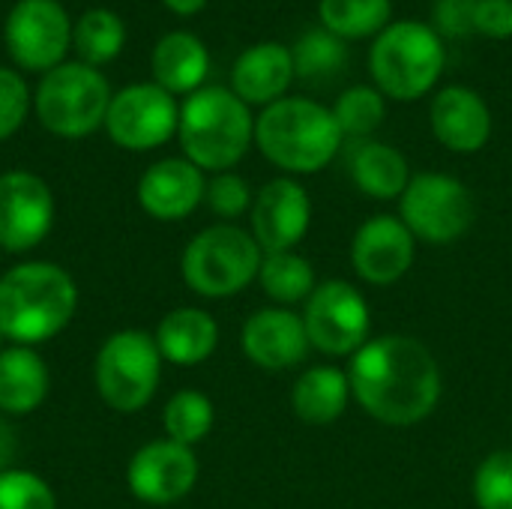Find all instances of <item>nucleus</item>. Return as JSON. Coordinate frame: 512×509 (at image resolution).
<instances>
[{
    "mask_svg": "<svg viewBox=\"0 0 512 509\" xmlns=\"http://www.w3.org/2000/svg\"><path fill=\"white\" fill-rule=\"evenodd\" d=\"M354 402L384 426H417L441 402V366L414 336L369 339L348 369Z\"/></svg>",
    "mask_w": 512,
    "mask_h": 509,
    "instance_id": "1",
    "label": "nucleus"
},
{
    "mask_svg": "<svg viewBox=\"0 0 512 509\" xmlns=\"http://www.w3.org/2000/svg\"><path fill=\"white\" fill-rule=\"evenodd\" d=\"M78 309L75 279L51 261H24L0 276V333L36 348L63 333Z\"/></svg>",
    "mask_w": 512,
    "mask_h": 509,
    "instance_id": "2",
    "label": "nucleus"
},
{
    "mask_svg": "<svg viewBox=\"0 0 512 509\" xmlns=\"http://www.w3.org/2000/svg\"><path fill=\"white\" fill-rule=\"evenodd\" d=\"M342 129L333 108L306 96H285L255 120V144L267 162L288 174H315L342 150Z\"/></svg>",
    "mask_w": 512,
    "mask_h": 509,
    "instance_id": "3",
    "label": "nucleus"
},
{
    "mask_svg": "<svg viewBox=\"0 0 512 509\" xmlns=\"http://www.w3.org/2000/svg\"><path fill=\"white\" fill-rule=\"evenodd\" d=\"M177 138L183 156L201 171H231L255 141L249 105L228 87H201L180 105Z\"/></svg>",
    "mask_w": 512,
    "mask_h": 509,
    "instance_id": "4",
    "label": "nucleus"
},
{
    "mask_svg": "<svg viewBox=\"0 0 512 509\" xmlns=\"http://www.w3.org/2000/svg\"><path fill=\"white\" fill-rule=\"evenodd\" d=\"M444 42L435 27L423 21H393L387 24L369 51V69L375 87L399 102H414L426 96L444 72Z\"/></svg>",
    "mask_w": 512,
    "mask_h": 509,
    "instance_id": "5",
    "label": "nucleus"
},
{
    "mask_svg": "<svg viewBox=\"0 0 512 509\" xmlns=\"http://www.w3.org/2000/svg\"><path fill=\"white\" fill-rule=\"evenodd\" d=\"M261 261L264 249L252 231L222 222L198 231L189 240L180 258V273L198 297L225 300L258 279Z\"/></svg>",
    "mask_w": 512,
    "mask_h": 509,
    "instance_id": "6",
    "label": "nucleus"
},
{
    "mask_svg": "<svg viewBox=\"0 0 512 509\" xmlns=\"http://www.w3.org/2000/svg\"><path fill=\"white\" fill-rule=\"evenodd\" d=\"M111 105L108 78L87 63H60L42 75L33 93L39 123L57 138H87L105 123Z\"/></svg>",
    "mask_w": 512,
    "mask_h": 509,
    "instance_id": "7",
    "label": "nucleus"
},
{
    "mask_svg": "<svg viewBox=\"0 0 512 509\" xmlns=\"http://www.w3.org/2000/svg\"><path fill=\"white\" fill-rule=\"evenodd\" d=\"M96 390L117 414H135L156 396L162 378V354L144 330L111 333L96 354Z\"/></svg>",
    "mask_w": 512,
    "mask_h": 509,
    "instance_id": "8",
    "label": "nucleus"
},
{
    "mask_svg": "<svg viewBox=\"0 0 512 509\" xmlns=\"http://www.w3.org/2000/svg\"><path fill=\"white\" fill-rule=\"evenodd\" d=\"M399 219L417 240L450 246L471 231L477 207L462 180L441 171H420L399 198Z\"/></svg>",
    "mask_w": 512,
    "mask_h": 509,
    "instance_id": "9",
    "label": "nucleus"
},
{
    "mask_svg": "<svg viewBox=\"0 0 512 509\" xmlns=\"http://www.w3.org/2000/svg\"><path fill=\"white\" fill-rule=\"evenodd\" d=\"M309 345L327 357H354L372 333V309L351 282H321L303 309Z\"/></svg>",
    "mask_w": 512,
    "mask_h": 509,
    "instance_id": "10",
    "label": "nucleus"
},
{
    "mask_svg": "<svg viewBox=\"0 0 512 509\" xmlns=\"http://www.w3.org/2000/svg\"><path fill=\"white\" fill-rule=\"evenodd\" d=\"M177 123L180 105L174 102V96L156 81H144L129 84L111 96L102 126L117 147L144 153L171 141L177 135Z\"/></svg>",
    "mask_w": 512,
    "mask_h": 509,
    "instance_id": "11",
    "label": "nucleus"
},
{
    "mask_svg": "<svg viewBox=\"0 0 512 509\" xmlns=\"http://www.w3.org/2000/svg\"><path fill=\"white\" fill-rule=\"evenodd\" d=\"M9 57L27 72H51L66 63L72 24L57 0H18L3 24Z\"/></svg>",
    "mask_w": 512,
    "mask_h": 509,
    "instance_id": "12",
    "label": "nucleus"
},
{
    "mask_svg": "<svg viewBox=\"0 0 512 509\" xmlns=\"http://www.w3.org/2000/svg\"><path fill=\"white\" fill-rule=\"evenodd\" d=\"M54 225V195L33 171L0 174V249L30 252Z\"/></svg>",
    "mask_w": 512,
    "mask_h": 509,
    "instance_id": "13",
    "label": "nucleus"
},
{
    "mask_svg": "<svg viewBox=\"0 0 512 509\" xmlns=\"http://www.w3.org/2000/svg\"><path fill=\"white\" fill-rule=\"evenodd\" d=\"M129 492L153 507H168L183 501L198 483V459L192 447L171 438L144 444L126 468Z\"/></svg>",
    "mask_w": 512,
    "mask_h": 509,
    "instance_id": "14",
    "label": "nucleus"
},
{
    "mask_svg": "<svg viewBox=\"0 0 512 509\" xmlns=\"http://www.w3.org/2000/svg\"><path fill=\"white\" fill-rule=\"evenodd\" d=\"M417 258V237L399 216H372L366 219L351 240L354 273L369 285H396Z\"/></svg>",
    "mask_w": 512,
    "mask_h": 509,
    "instance_id": "15",
    "label": "nucleus"
},
{
    "mask_svg": "<svg viewBox=\"0 0 512 509\" xmlns=\"http://www.w3.org/2000/svg\"><path fill=\"white\" fill-rule=\"evenodd\" d=\"M252 237L270 252H291L306 237L312 222V201L294 177H276L252 201Z\"/></svg>",
    "mask_w": 512,
    "mask_h": 509,
    "instance_id": "16",
    "label": "nucleus"
},
{
    "mask_svg": "<svg viewBox=\"0 0 512 509\" xmlns=\"http://www.w3.org/2000/svg\"><path fill=\"white\" fill-rule=\"evenodd\" d=\"M240 345L249 363L267 372L294 369L312 351L303 315L285 306H270V309H258L255 315H249L240 333Z\"/></svg>",
    "mask_w": 512,
    "mask_h": 509,
    "instance_id": "17",
    "label": "nucleus"
},
{
    "mask_svg": "<svg viewBox=\"0 0 512 509\" xmlns=\"http://www.w3.org/2000/svg\"><path fill=\"white\" fill-rule=\"evenodd\" d=\"M207 180L198 165L183 159H159L138 180V204L159 222H180L204 201Z\"/></svg>",
    "mask_w": 512,
    "mask_h": 509,
    "instance_id": "18",
    "label": "nucleus"
},
{
    "mask_svg": "<svg viewBox=\"0 0 512 509\" xmlns=\"http://www.w3.org/2000/svg\"><path fill=\"white\" fill-rule=\"evenodd\" d=\"M432 135L453 153H477L492 138V111L480 93L453 84L435 93L429 108Z\"/></svg>",
    "mask_w": 512,
    "mask_h": 509,
    "instance_id": "19",
    "label": "nucleus"
},
{
    "mask_svg": "<svg viewBox=\"0 0 512 509\" xmlns=\"http://www.w3.org/2000/svg\"><path fill=\"white\" fill-rule=\"evenodd\" d=\"M294 54L282 42H261L246 48L231 69V90L246 105H273L285 99L294 81Z\"/></svg>",
    "mask_w": 512,
    "mask_h": 509,
    "instance_id": "20",
    "label": "nucleus"
},
{
    "mask_svg": "<svg viewBox=\"0 0 512 509\" xmlns=\"http://www.w3.org/2000/svg\"><path fill=\"white\" fill-rule=\"evenodd\" d=\"M150 66H153V81L165 87L171 96L177 93L192 96L195 90L204 87V78L210 72V51L195 33L174 30L156 42Z\"/></svg>",
    "mask_w": 512,
    "mask_h": 509,
    "instance_id": "21",
    "label": "nucleus"
},
{
    "mask_svg": "<svg viewBox=\"0 0 512 509\" xmlns=\"http://www.w3.org/2000/svg\"><path fill=\"white\" fill-rule=\"evenodd\" d=\"M153 339H156L162 360H168L174 366H198L216 351L219 324L204 309L180 306L159 321Z\"/></svg>",
    "mask_w": 512,
    "mask_h": 509,
    "instance_id": "22",
    "label": "nucleus"
},
{
    "mask_svg": "<svg viewBox=\"0 0 512 509\" xmlns=\"http://www.w3.org/2000/svg\"><path fill=\"white\" fill-rule=\"evenodd\" d=\"M48 366L36 348L9 345L0 351V414L27 417L48 396Z\"/></svg>",
    "mask_w": 512,
    "mask_h": 509,
    "instance_id": "23",
    "label": "nucleus"
},
{
    "mask_svg": "<svg viewBox=\"0 0 512 509\" xmlns=\"http://www.w3.org/2000/svg\"><path fill=\"white\" fill-rule=\"evenodd\" d=\"M351 381L348 372L336 366H312L306 369L294 390H291V408L303 423L312 426H327L339 420L351 402Z\"/></svg>",
    "mask_w": 512,
    "mask_h": 509,
    "instance_id": "24",
    "label": "nucleus"
},
{
    "mask_svg": "<svg viewBox=\"0 0 512 509\" xmlns=\"http://www.w3.org/2000/svg\"><path fill=\"white\" fill-rule=\"evenodd\" d=\"M411 168L408 159L381 141H363L354 153H351V180L354 186L375 198V201H393L402 198V192L411 183Z\"/></svg>",
    "mask_w": 512,
    "mask_h": 509,
    "instance_id": "25",
    "label": "nucleus"
},
{
    "mask_svg": "<svg viewBox=\"0 0 512 509\" xmlns=\"http://www.w3.org/2000/svg\"><path fill=\"white\" fill-rule=\"evenodd\" d=\"M258 282H261L264 294L279 306L306 303L312 297V291L318 288L315 267L309 264V258L297 255L294 249L264 255L261 270H258Z\"/></svg>",
    "mask_w": 512,
    "mask_h": 509,
    "instance_id": "26",
    "label": "nucleus"
},
{
    "mask_svg": "<svg viewBox=\"0 0 512 509\" xmlns=\"http://www.w3.org/2000/svg\"><path fill=\"white\" fill-rule=\"evenodd\" d=\"M72 45H75L81 63H87V66L111 63L126 45V24L120 21L117 12H111L105 6H93L75 21Z\"/></svg>",
    "mask_w": 512,
    "mask_h": 509,
    "instance_id": "27",
    "label": "nucleus"
},
{
    "mask_svg": "<svg viewBox=\"0 0 512 509\" xmlns=\"http://www.w3.org/2000/svg\"><path fill=\"white\" fill-rule=\"evenodd\" d=\"M321 24L339 39L378 36L393 15L390 0H321Z\"/></svg>",
    "mask_w": 512,
    "mask_h": 509,
    "instance_id": "28",
    "label": "nucleus"
},
{
    "mask_svg": "<svg viewBox=\"0 0 512 509\" xmlns=\"http://www.w3.org/2000/svg\"><path fill=\"white\" fill-rule=\"evenodd\" d=\"M213 420H216L213 402L198 390L174 393L165 405V414H162L165 435L183 447H195L198 441H204L213 429Z\"/></svg>",
    "mask_w": 512,
    "mask_h": 509,
    "instance_id": "29",
    "label": "nucleus"
},
{
    "mask_svg": "<svg viewBox=\"0 0 512 509\" xmlns=\"http://www.w3.org/2000/svg\"><path fill=\"white\" fill-rule=\"evenodd\" d=\"M384 114H387L384 93L378 87H366V84L345 90L333 105V117H336L342 135H354V138L372 135L381 126Z\"/></svg>",
    "mask_w": 512,
    "mask_h": 509,
    "instance_id": "30",
    "label": "nucleus"
},
{
    "mask_svg": "<svg viewBox=\"0 0 512 509\" xmlns=\"http://www.w3.org/2000/svg\"><path fill=\"white\" fill-rule=\"evenodd\" d=\"M294 54V72L300 78H327L342 69L348 51L339 36L330 30H309L303 39L291 48Z\"/></svg>",
    "mask_w": 512,
    "mask_h": 509,
    "instance_id": "31",
    "label": "nucleus"
},
{
    "mask_svg": "<svg viewBox=\"0 0 512 509\" xmlns=\"http://www.w3.org/2000/svg\"><path fill=\"white\" fill-rule=\"evenodd\" d=\"M474 501L480 509H512V450H498L480 462Z\"/></svg>",
    "mask_w": 512,
    "mask_h": 509,
    "instance_id": "32",
    "label": "nucleus"
},
{
    "mask_svg": "<svg viewBox=\"0 0 512 509\" xmlns=\"http://www.w3.org/2000/svg\"><path fill=\"white\" fill-rule=\"evenodd\" d=\"M0 509H57L51 486L21 468L0 471Z\"/></svg>",
    "mask_w": 512,
    "mask_h": 509,
    "instance_id": "33",
    "label": "nucleus"
},
{
    "mask_svg": "<svg viewBox=\"0 0 512 509\" xmlns=\"http://www.w3.org/2000/svg\"><path fill=\"white\" fill-rule=\"evenodd\" d=\"M204 201H207V207H210L216 216H222V219H237V216H243L246 210H252L255 195H252L249 183H246L240 174L222 171V174H216V177L207 183Z\"/></svg>",
    "mask_w": 512,
    "mask_h": 509,
    "instance_id": "34",
    "label": "nucleus"
},
{
    "mask_svg": "<svg viewBox=\"0 0 512 509\" xmlns=\"http://www.w3.org/2000/svg\"><path fill=\"white\" fill-rule=\"evenodd\" d=\"M30 102L33 99L24 78L15 69L0 66V141L12 138L24 126Z\"/></svg>",
    "mask_w": 512,
    "mask_h": 509,
    "instance_id": "35",
    "label": "nucleus"
},
{
    "mask_svg": "<svg viewBox=\"0 0 512 509\" xmlns=\"http://www.w3.org/2000/svg\"><path fill=\"white\" fill-rule=\"evenodd\" d=\"M435 33L450 36V39H462L468 33H474V12H477V0H435Z\"/></svg>",
    "mask_w": 512,
    "mask_h": 509,
    "instance_id": "36",
    "label": "nucleus"
},
{
    "mask_svg": "<svg viewBox=\"0 0 512 509\" xmlns=\"http://www.w3.org/2000/svg\"><path fill=\"white\" fill-rule=\"evenodd\" d=\"M474 30L492 39L512 36V0H477Z\"/></svg>",
    "mask_w": 512,
    "mask_h": 509,
    "instance_id": "37",
    "label": "nucleus"
},
{
    "mask_svg": "<svg viewBox=\"0 0 512 509\" xmlns=\"http://www.w3.org/2000/svg\"><path fill=\"white\" fill-rule=\"evenodd\" d=\"M18 456V438L6 414H0V471H9Z\"/></svg>",
    "mask_w": 512,
    "mask_h": 509,
    "instance_id": "38",
    "label": "nucleus"
},
{
    "mask_svg": "<svg viewBox=\"0 0 512 509\" xmlns=\"http://www.w3.org/2000/svg\"><path fill=\"white\" fill-rule=\"evenodd\" d=\"M174 15H183V18H189V15H198L204 6H207V0H162Z\"/></svg>",
    "mask_w": 512,
    "mask_h": 509,
    "instance_id": "39",
    "label": "nucleus"
},
{
    "mask_svg": "<svg viewBox=\"0 0 512 509\" xmlns=\"http://www.w3.org/2000/svg\"><path fill=\"white\" fill-rule=\"evenodd\" d=\"M3 342H6V339H3V333H0V351H3Z\"/></svg>",
    "mask_w": 512,
    "mask_h": 509,
    "instance_id": "40",
    "label": "nucleus"
}]
</instances>
